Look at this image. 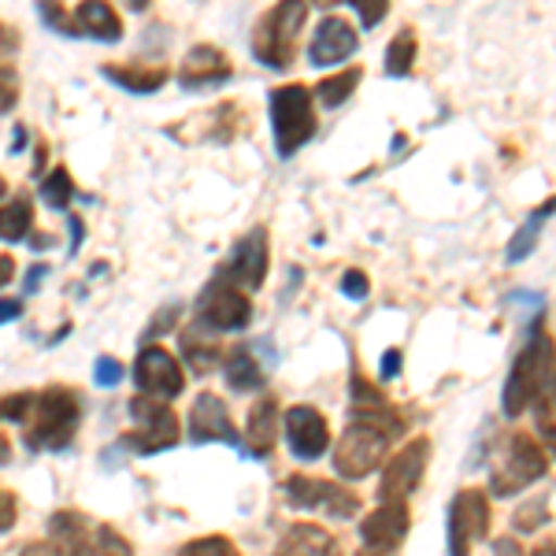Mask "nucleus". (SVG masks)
I'll return each instance as SVG.
<instances>
[{
  "label": "nucleus",
  "mask_w": 556,
  "mask_h": 556,
  "mask_svg": "<svg viewBox=\"0 0 556 556\" xmlns=\"http://www.w3.org/2000/svg\"><path fill=\"white\" fill-rule=\"evenodd\" d=\"M356 30L349 26L345 20H338V15H330V20L319 23L316 38H312V49H308V60L312 67H334L349 60L356 52Z\"/></svg>",
  "instance_id": "obj_19"
},
{
  "label": "nucleus",
  "mask_w": 556,
  "mask_h": 556,
  "mask_svg": "<svg viewBox=\"0 0 556 556\" xmlns=\"http://www.w3.org/2000/svg\"><path fill=\"white\" fill-rule=\"evenodd\" d=\"M130 416H134V427L127 438H123V445H130V450H138L141 456H152V453H164L172 450L178 442V416L175 408L167 405V401L160 397H134L130 401Z\"/></svg>",
  "instance_id": "obj_8"
},
{
  "label": "nucleus",
  "mask_w": 556,
  "mask_h": 556,
  "mask_svg": "<svg viewBox=\"0 0 556 556\" xmlns=\"http://www.w3.org/2000/svg\"><path fill=\"white\" fill-rule=\"evenodd\" d=\"M12 460V445H8V438L0 434V464H8Z\"/></svg>",
  "instance_id": "obj_48"
},
{
  "label": "nucleus",
  "mask_w": 556,
  "mask_h": 556,
  "mask_svg": "<svg viewBox=\"0 0 556 556\" xmlns=\"http://www.w3.org/2000/svg\"><path fill=\"white\" fill-rule=\"evenodd\" d=\"M12 523H15V501L0 493V531H8Z\"/></svg>",
  "instance_id": "obj_41"
},
{
  "label": "nucleus",
  "mask_w": 556,
  "mask_h": 556,
  "mask_svg": "<svg viewBox=\"0 0 556 556\" xmlns=\"http://www.w3.org/2000/svg\"><path fill=\"white\" fill-rule=\"evenodd\" d=\"M493 556H523V549H519L513 538H501V542L493 545Z\"/></svg>",
  "instance_id": "obj_44"
},
{
  "label": "nucleus",
  "mask_w": 556,
  "mask_h": 556,
  "mask_svg": "<svg viewBox=\"0 0 556 556\" xmlns=\"http://www.w3.org/2000/svg\"><path fill=\"white\" fill-rule=\"evenodd\" d=\"M182 356L197 375H208L212 367L223 361V345H219V338H215V330L204 327V323L186 327L182 330Z\"/></svg>",
  "instance_id": "obj_23"
},
{
  "label": "nucleus",
  "mask_w": 556,
  "mask_h": 556,
  "mask_svg": "<svg viewBox=\"0 0 556 556\" xmlns=\"http://www.w3.org/2000/svg\"><path fill=\"white\" fill-rule=\"evenodd\" d=\"M0 412L23 427L30 453H56L75 442L78 419H83V397L71 386H49L41 393H12L0 405Z\"/></svg>",
  "instance_id": "obj_1"
},
{
  "label": "nucleus",
  "mask_w": 556,
  "mask_h": 556,
  "mask_svg": "<svg viewBox=\"0 0 556 556\" xmlns=\"http://www.w3.org/2000/svg\"><path fill=\"white\" fill-rule=\"evenodd\" d=\"M356 556H397V553H390V549H371V545H364Z\"/></svg>",
  "instance_id": "obj_50"
},
{
  "label": "nucleus",
  "mask_w": 556,
  "mask_h": 556,
  "mask_svg": "<svg viewBox=\"0 0 556 556\" xmlns=\"http://www.w3.org/2000/svg\"><path fill=\"white\" fill-rule=\"evenodd\" d=\"M556 212V197L553 201H545L542 208H534L531 215H527V223L516 230V238L508 241V264H519L523 256H531L534 253V245H538V235H542V227L549 223V215Z\"/></svg>",
  "instance_id": "obj_26"
},
{
  "label": "nucleus",
  "mask_w": 556,
  "mask_h": 556,
  "mask_svg": "<svg viewBox=\"0 0 556 556\" xmlns=\"http://www.w3.org/2000/svg\"><path fill=\"white\" fill-rule=\"evenodd\" d=\"M12 275H15V260L12 256H0V286L12 282Z\"/></svg>",
  "instance_id": "obj_46"
},
{
  "label": "nucleus",
  "mask_w": 556,
  "mask_h": 556,
  "mask_svg": "<svg viewBox=\"0 0 556 556\" xmlns=\"http://www.w3.org/2000/svg\"><path fill=\"white\" fill-rule=\"evenodd\" d=\"M20 556H60L56 545H41V542H34V545H26V549Z\"/></svg>",
  "instance_id": "obj_45"
},
{
  "label": "nucleus",
  "mask_w": 556,
  "mask_h": 556,
  "mask_svg": "<svg viewBox=\"0 0 556 556\" xmlns=\"http://www.w3.org/2000/svg\"><path fill=\"white\" fill-rule=\"evenodd\" d=\"M227 382H230V390H238V393H253L264 386V367H260V361L249 349H238L227 361Z\"/></svg>",
  "instance_id": "obj_28"
},
{
  "label": "nucleus",
  "mask_w": 556,
  "mask_h": 556,
  "mask_svg": "<svg viewBox=\"0 0 556 556\" xmlns=\"http://www.w3.org/2000/svg\"><path fill=\"white\" fill-rule=\"evenodd\" d=\"M282 427H286V438H290V450L298 460H319V456L327 453L330 427L316 408H308V405L290 408L282 419Z\"/></svg>",
  "instance_id": "obj_15"
},
{
  "label": "nucleus",
  "mask_w": 556,
  "mask_h": 556,
  "mask_svg": "<svg viewBox=\"0 0 556 556\" xmlns=\"http://www.w3.org/2000/svg\"><path fill=\"white\" fill-rule=\"evenodd\" d=\"M197 316L212 330H241L253 319V304H249V293L241 286L215 275L208 290L201 293V301H197Z\"/></svg>",
  "instance_id": "obj_10"
},
{
  "label": "nucleus",
  "mask_w": 556,
  "mask_h": 556,
  "mask_svg": "<svg viewBox=\"0 0 556 556\" xmlns=\"http://www.w3.org/2000/svg\"><path fill=\"white\" fill-rule=\"evenodd\" d=\"M531 556H556V542H542Z\"/></svg>",
  "instance_id": "obj_49"
},
{
  "label": "nucleus",
  "mask_w": 556,
  "mask_h": 556,
  "mask_svg": "<svg viewBox=\"0 0 556 556\" xmlns=\"http://www.w3.org/2000/svg\"><path fill=\"white\" fill-rule=\"evenodd\" d=\"M178 556H241L238 545L223 534H208V538H197V542H186L182 553Z\"/></svg>",
  "instance_id": "obj_32"
},
{
  "label": "nucleus",
  "mask_w": 556,
  "mask_h": 556,
  "mask_svg": "<svg viewBox=\"0 0 556 556\" xmlns=\"http://www.w3.org/2000/svg\"><path fill=\"white\" fill-rule=\"evenodd\" d=\"M175 319H178V308H164V312H160V319H156V323H152V327H149V334H146V338H156L160 330L175 327Z\"/></svg>",
  "instance_id": "obj_40"
},
{
  "label": "nucleus",
  "mask_w": 556,
  "mask_h": 556,
  "mask_svg": "<svg viewBox=\"0 0 556 556\" xmlns=\"http://www.w3.org/2000/svg\"><path fill=\"white\" fill-rule=\"evenodd\" d=\"M286 501L293 508H304V513H323L334 519H349L361 513V497L349 486H334L327 479H308V475H290L286 479Z\"/></svg>",
  "instance_id": "obj_9"
},
{
  "label": "nucleus",
  "mask_w": 556,
  "mask_h": 556,
  "mask_svg": "<svg viewBox=\"0 0 556 556\" xmlns=\"http://www.w3.org/2000/svg\"><path fill=\"white\" fill-rule=\"evenodd\" d=\"M390 442H393V434L382 424L349 416V427H345L342 442H338V450H334L338 475L349 482L367 479L371 471H379V464L386 460V453H390Z\"/></svg>",
  "instance_id": "obj_7"
},
{
  "label": "nucleus",
  "mask_w": 556,
  "mask_h": 556,
  "mask_svg": "<svg viewBox=\"0 0 556 556\" xmlns=\"http://www.w3.org/2000/svg\"><path fill=\"white\" fill-rule=\"evenodd\" d=\"M123 4L134 8V12H146V8H149V0H123Z\"/></svg>",
  "instance_id": "obj_51"
},
{
  "label": "nucleus",
  "mask_w": 556,
  "mask_h": 556,
  "mask_svg": "<svg viewBox=\"0 0 556 556\" xmlns=\"http://www.w3.org/2000/svg\"><path fill=\"white\" fill-rule=\"evenodd\" d=\"M119 379H123V364L115 361V356H101V361H97V367H93V382L108 390V386H115Z\"/></svg>",
  "instance_id": "obj_36"
},
{
  "label": "nucleus",
  "mask_w": 556,
  "mask_h": 556,
  "mask_svg": "<svg viewBox=\"0 0 556 556\" xmlns=\"http://www.w3.org/2000/svg\"><path fill=\"white\" fill-rule=\"evenodd\" d=\"M49 534L56 542L60 556H134L130 542L108 523H97L86 513H52Z\"/></svg>",
  "instance_id": "obj_3"
},
{
  "label": "nucleus",
  "mask_w": 556,
  "mask_h": 556,
  "mask_svg": "<svg viewBox=\"0 0 556 556\" xmlns=\"http://www.w3.org/2000/svg\"><path fill=\"white\" fill-rule=\"evenodd\" d=\"M41 201L56 212H64L75 201V178H71L67 167H52V175L41 182Z\"/></svg>",
  "instance_id": "obj_31"
},
{
  "label": "nucleus",
  "mask_w": 556,
  "mask_h": 556,
  "mask_svg": "<svg viewBox=\"0 0 556 556\" xmlns=\"http://www.w3.org/2000/svg\"><path fill=\"white\" fill-rule=\"evenodd\" d=\"M0 416H4V412H0Z\"/></svg>",
  "instance_id": "obj_54"
},
{
  "label": "nucleus",
  "mask_w": 556,
  "mask_h": 556,
  "mask_svg": "<svg viewBox=\"0 0 556 556\" xmlns=\"http://www.w3.org/2000/svg\"><path fill=\"white\" fill-rule=\"evenodd\" d=\"M41 278H45V267H30V278H26V293H34L41 286Z\"/></svg>",
  "instance_id": "obj_47"
},
{
  "label": "nucleus",
  "mask_w": 556,
  "mask_h": 556,
  "mask_svg": "<svg viewBox=\"0 0 556 556\" xmlns=\"http://www.w3.org/2000/svg\"><path fill=\"white\" fill-rule=\"evenodd\" d=\"M304 20H308V4H304V0H278L271 12L256 23L253 56L264 67L286 71L293 64V52H298V34Z\"/></svg>",
  "instance_id": "obj_5"
},
{
  "label": "nucleus",
  "mask_w": 556,
  "mask_h": 556,
  "mask_svg": "<svg viewBox=\"0 0 556 556\" xmlns=\"http://www.w3.org/2000/svg\"><path fill=\"white\" fill-rule=\"evenodd\" d=\"M412 64H416V30L405 26V30L393 34L390 49H386V75L393 78H405Z\"/></svg>",
  "instance_id": "obj_29"
},
{
  "label": "nucleus",
  "mask_w": 556,
  "mask_h": 556,
  "mask_svg": "<svg viewBox=\"0 0 556 556\" xmlns=\"http://www.w3.org/2000/svg\"><path fill=\"white\" fill-rule=\"evenodd\" d=\"M316 4H319V8H334L338 0H316Z\"/></svg>",
  "instance_id": "obj_52"
},
{
  "label": "nucleus",
  "mask_w": 556,
  "mask_h": 556,
  "mask_svg": "<svg viewBox=\"0 0 556 556\" xmlns=\"http://www.w3.org/2000/svg\"><path fill=\"white\" fill-rule=\"evenodd\" d=\"M271 130H275V149L282 160H290L293 152H301L316 138V101L312 89L301 83L278 86L271 93Z\"/></svg>",
  "instance_id": "obj_4"
},
{
  "label": "nucleus",
  "mask_w": 556,
  "mask_h": 556,
  "mask_svg": "<svg viewBox=\"0 0 556 556\" xmlns=\"http://www.w3.org/2000/svg\"><path fill=\"white\" fill-rule=\"evenodd\" d=\"M20 104V71L12 64H0V115H8Z\"/></svg>",
  "instance_id": "obj_33"
},
{
  "label": "nucleus",
  "mask_w": 556,
  "mask_h": 556,
  "mask_svg": "<svg viewBox=\"0 0 556 556\" xmlns=\"http://www.w3.org/2000/svg\"><path fill=\"white\" fill-rule=\"evenodd\" d=\"M408 527H412L408 501H382V505L364 519L361 534H364V545H371V549L397 553L401 542L408 538Z\"/></svg>",
  "instance_id": "obj_16"
},
{
  "label": "nucleus",
  "mask_w": 556,
  "mask_h": 556,
  "mask_svg": "<svg viewBox=\"0 0 556 556\" xmlns=\"http://www.w3.org/2000/svg\"><path fill=\"white\" fill-rule=\"evenodd\" d=\"M549 471V453L534 442L531 434L516 430L505 442V450L493 460V475H490V490L493 497H513V493L527 490L531 482H538Z\"/></svg>",
  "instance_id": "obj_6"
},
{
  "label": "nucleus",
  "mask_w": 556,
  "mask_h": 556,
  "mask_svg": "<svg viewBox=\"0 0 556 556\" xmlns=\"http://www.w3.org/2000/svg\"><path fill=\"white\" fill-rule=\"evenodd\" d=\"M182 127H197L190 141H215V146H227L238 138L241 115L235 104H215L208 112H197L190 119H182Z\"/></svg>",
  "instance_id": "obj_22"
},
{
  "label": "nucleus",
  "mask_w": 556,
  "mask_h": 556,
  "mask_svg": "<svg viewBox=\"0 0 556 556\" xmlns=\"http://www.w3.org/2000/svg\"><path fill=\"white\" fill-rule=\"evenodd\" d=\"M15 52H20V30L0 23V56H15Z\"/></svg>",
  "instance_id": "obj_39"
},
{
  "label": "nucleus",
  "mask_w": 556,
  "mask_h": 556,
  "mask_svg": "<svg viewBox=\"0 0 556 556\" xmlns=\"http://www.w3.org/2000/svg\"><path fill=\"white\" fill-rule=\"evenodd\" d=\"M278 405L275 397H260L253 412H249V427H245V438H249V453L253 456H267L275 450V438H278Z\"/></svg>",
  "instance_id": "obj_24"
},
{
  "label": "nucleus",
  "mask_w": 556,
  "mask_h": 556,
  "mask_svg": "<svg viewBox=\"0 0 556 556\" xmlns=\"http://www.w3.org/2000/svg\"><path fill=\"white\" fill-rule=\"evenodd\" d=\"M235 75V64L223 49L215 45H197V49L186 52L182 67H178V83L182 89H208V86H219Z\"/></svg>",
  "instance_id": "obj_17"
},
{
  "label": "nucleus",
  "mask_w": 556,
  "mask_h": 556,
  "mask_svg": "<svg viewBox=\"0 0 556 556\" xmlns=\"http://www.w3.org/2000/svg\"><path fill=\"white\" fill-rule=\"evenodd\" d=\"M397 371H401V353H397V349H390V353H386V361H382V375H386V379H393Z\"/></svg>",
  "instance_id": "obj_43"
},
{
  "label": "nucleus",
  "mask_w": 556,
  "mask_h": 556,
  "mask_svg": "<svg viewBox=\"0 0 556 556\" xmlns=\"http://www.w3.org/2000/svg\"><path fill=\"white\" fill-rule=\"evenodd\" d=\"M361 86V67H349L342 71V75H330V78H323V83L316 86V97L327 108H342L349 101V93Z\"/></svg>",
  "instance_id": "obj_30"
},
{
  "label": "nucleus",
  "mask_w": 556,
  "mask_h": 556,
  "mask_svg": "<svg viewBox=\"0 0 556 556\" xmlns=\"http://www.w3.org/2000/svg\"><path fill=\"white\" fill-rule=\"evenodd\" d=\"M267 230L264 227H253L249 235H241L235 241V249H230V260L227 267H223V278L227 282L241 286V290H260L267 278Z\"/></svg>",
  "instance_id": "obj_14"
},
{
  "label": "nucleus",
  "mask_w": 556,
  "mask_h": 556,
  "mask_svg": "<svg viewBox=\"0 0 556 556\" xmlns=\"http://www.w3.org/2000/svg\"><path fill=\"white\" fill-rule=\"evenodd\" d=\"M20 316H23L20 301H0V327H4V323H12V319H20Z\"/></svg>",
  "instance_id": "obj_42"
},
{
  "label": "nucleus",
  "mask_w": 556,
  "mask_h": 556,
  "mask_svg": "<svg viewBox=\"0 0 556 556\" xmlns=\"http://www.w3.org/2000/svg\"><path fill=\"white\" fill-rule=\"evenodd\" d=\"M108 83L123 86L127 93H156L167 83V71L164 67H123V64H108L101 67Z\"/></svg>",
  "instance_id": "obj_25"
},
{
  "label": "nucleus",
  "mask_w": 556,
  "mask_h": 556,
  "mask_svg": "<svg viewBox=\"0 0 556 556\" xmlns=\"http://www.w3.org/2000/svg\"><path fill=\"white\" fill-rule=\"evenodd\" d=\"M545 519H549V516H545V497H534L531 505H523V508L516 513V531H527V534H531V531H538V527L545 523Z\"/></svg>",
  "instance_id": "obj_34"
},
{
  "label": "nucleus",
  "mask_w": 556,
  "mask_h": 556,
  "mask_svg": "<svg viewBox=\"0 0 556 556\" xmlns=\"http://www.w3.org/2000/svg\"><path fill=\"white\" fill-rule=\"evenodd\" d=\"M349 4L356 8L364 26H379L386 20V12H390V0H349Z\"/></svg>",
  "instance_id": "obj_35"
},
{
  "label": "nucleus",
  "mask_w": 556,
  "mask_h": 556,
  "mask_svg": "<svg viewBox=\"0 0 556 556\" xmlns=\"http://www.w3.org/2000/svg\"><path fill=\"white\" fill-rule=\"evenodd\" d=\"M8 193V182H4V175H0V197H4Z\"/></svg>",
  "instance_id": "obj_53"
},
{
  "label": "nucleus",
  "mask_w": 556,
  "mask_h": 556,
  "mask_svg": "<svg viewBox=\"0 0 556 556\" xmlns=\"http://www.w3.org/2000/svg\"><path fill=\"white\" fill-rule=\"evenodd\" d=\"M71 38H93V41H119L123 20L108 0H83L71 12Z\"/></svg>",
  "instance_id": "obj_20"
},
{
  "label": "nucleus",
  "mask_w": 556,
  "mask_h": 556,
  "mask_svg": "<svg viewBox=\"0 0 556 556\" xmlns=\"http://www.w3.org/2000/svg\"><path fill=\"white\" fill-rule=\"evenodd\" d=\"M490 527V501L482 490H460L450 505V556H471Z\"/></svg>",
  "instance_id": "obj_11"
},
{
  "label": "nucleus",
  "mask_w": 556,
  "mask_h": 556,
  "mask_svg": "<svg viewBox=\"0 0 556 556\" xmlns=\"http://www.w3.org/2000/svg\"><path fill=\"white\" fill-rule=\"evenodd\" d=\"M553 361H556V345L553 338L545 334L542 327L531 330V342L519 353V361L513 367L505 382V412L508 416H523L527 408L538 405L549 386V375H553Z\"/></svg>",
  "instance_id": "obj_2"
},
{
  "label": "nucleus",
  "mask_w": 556,
  "mask_h": 556,
  "mask_svg": "<svg viewBox=\"0 0 556 556\" xmlns=\"http://www.w3.org/2000/svg\"><path fill=\"white\" fill-rule=\"evenodd\" d=\"M30 223H34V204L30 197H12V201L0 208V241H23L30 235Z\"/></svg>",
  "instance_id": "obj_27"
},
{
  "label": "nucleus",
  "mask_w": 556,
  "mask_h": 556,
  "mask_svg": "<svg viewBox=\"0 0 556 556\" xmlns=\"http://www.w3.org/2000/svg\"><path fill=\"white\" fill-rule=\"evenodd\" d=\"M427 460H430V442L427 438H412L405 450L393 453L390 460H386L379 497L382 501H408L412 493L419 490V482H424Z\"/></svg>",
  "instance_id": "obj_12"
},
{
  "label": "nucleus",
  "mask_w": 556,
  "mask_h": 556,
  "mask_svg": "<svg viewBox=\"0 0 556 556\" xmlns=\"http://www.w3.org/2000/svg\"><path fill=\"white\" fill-rule=\"evenodd\" d=\"M134 379H138V390L149 393V397H160V401H175L186 386V375L178 361L167 349L160 345H149L138 353V364H134Z\"/></svg>",
  "instance_id": "obj_13"
},
{
  "label": "nucleus",
  "mask_w": 556,
  "mask_h": 556,
  "mask_svg": "<svg viewBox=\"0 0 556 556\" xmlns=\"http://www.w3.org/2000/svg\"><path fill=\"white\" fill-rule=\"evenodd\" d=\"M41 20L60 34H71V20L60 12V0H41Z\"/></svg>",
  "instance_id": "obj_37"
},
{
  "label": "nucleus",
  "mask_w": 556,
  "mask_h": 556,
  "mask_svg": "<svg viewBox=\"0 0 556 556\" xmlns=\"http://www.w3.org/2000/svg\"><path fill=\"white\" fill-rule=\"evenodd\" d=\"M190 438H193L197 445H204V442H230V445H238L235 419H230V412H227V405H223V397H215V393H201V397L193 401Z\"/></svg>",
  "instance_id": "obj_18"
},
{
  "label": "nucleus",
  "mask_w": 556,
  "mask_h": 556,
  "mask_svg": "<svg viewBox=\"0 0 556 556\" xmlns=\"http://www.w3.org/2000/svg\"><path fill=\"white\" fill-rule=\"evenodd\" d=\"M367 290H371V286H367V275L364 271H345L342 275V293H345V298L364 301Z\"/></svg>",
  "instance_id": "obj_38"
},
{
  "label": "nucleus",
  "mask_w": 556,
  "mask_h": 556,
  "mask_svg": "<svg viewBox=\"0 0 556 556\" xmlns=\"http://www.w3.org/2000/svg\"><path fill=\"white\" fill-rule=\"evenodd\" d=\"M275 556H345L338 538L323 531L316 523H293L290 531L278 538Z\"/></svg>",
  "instance_id": "obj_21"
}]
</instances>
